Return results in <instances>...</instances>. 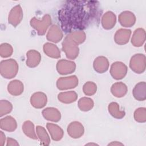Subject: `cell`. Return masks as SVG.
<instances>
[{
    "mask_svg": "<svg viewBox=\"0 0 146 146\" xmlns=\"http://www.w3.org/2000/svg\"><path fill=\"white\" fill-rule=\"evenodd\" d=\"M102 14L98 1H66L58 12V19L65 33L84 30L98 22Z\"/></svg>",
    "mask_w": 146,
    "mask_h": 146,
    "instance_id": "1",
    "label": "cell"
},
{
    "mask_svg": "<svg viewBox=\"0 0 146 146\" xmlns=\"http://www.w3.org/2000/svg\"><path fill=\"white\" fill-rule=\"evenodd\" d=\"M18 70L17 62L13 59L4 60L1 62L0 72L6 79H11L16 76Z\"/></svg>",
    "mask_w": 146,
    "mask_h": 146,
    "instance_id": "2",
    "label": "cell"
},
{
    "mask_svg": "<svg viewBox=\"0 0 146 146\" xmlns=\"http://www.w3.org/2000/svg\"><path fill=\"white\" fill-rule=\"evenodd\" d=\"M51 22V17L49 14H46L42 18V21L36 19L35 17L33 18L30 21V25L38 31V35H43L46 33Z\"/></svg>",
    "mask_w": 146,
    "mask_h": 146,
    "instance_id": "3",
    "label": "cell"
},
{
    "mask_svg": "<svg viewBox=\"0 0 146 146\" xmlns=\"http://www.w3.org/2000/svg\"><path fill=\"white\" fill-rule=\"evenodd\" d=\"M129 67L137 74H141L145 70V56L144 54H137L131 59Z\"/></svg>",
    "mask_w": 146,
    "mask_h": 146,
    "instance_id": "4",
    "label": "cell"
},
{
    "mask_svg": "<svg viewBox=\"0 0 146 146\" xmlns=\"http://www.w3.org/2000/svg\"><path fill=\"white\" fill-rule=\"evenodd\" d=\"M62 50L65 52L68 59H74L78 56L79 50L77 44L66 36L62 43Z\"/></svg>",
    "mask_w": 146,
    "mask_h": 146,
    "instance_id": "5",
    "label": "cell"
},
{
    "mask_svg": "<svg viewBox=\"0 0 146 146\" xmlns=\"http://www.w3.org/2000/svg\"><path fill=\"white\" fill-rule=\"evenodd\" d=\"M127 72V66L120 62L113 63L111 66L110 74L113 79L119 80L124 78Z\"/></svg>",
    "mask_w": 146,
    "mask_h": 146,
    "instance_id": "6",
    "label": "cell"
},
{
    "mask_svg": "<svg viewBox=\"0 0 146 146\" xmlns=\"http://www.w3.org/2000/svg\"><path fill=\"white\" fill-rule=\"evenodd\" d=\"M78 84V79L75 75L68 77H62L57 80L56 86L60 90L75 88Z\"/></svg>",
    "mask_w": 146,
    "mask_h": 146,
    "instance_id": "7",
    "label": "cell"
},
{
    "mask_svg": "<svg viewBox=\"0 0 146 146\" xmlns=\"http://www.w3.org/2000/svg\"><path fill=\"white\" fill-rule=\"evenodd\" d=\"M75 62L64 59L59 60L56 64V70L59 74L62 75L71 74L75 71Z\"/></svg>",
    "mask_w": 146,
    "mask_h": 146,
    "instance_id": "8",
    "label": "cell"
},
{
    "mask_svg": "<svg viewBox=\"0 0 146 146\" xmlns=\"http://www.w3.org/2000/svg\"><path fill=\"white\" fill-rule=\"evenodd\" d=\"M23 17V12L19 5L14 6L10 11L8 21L14 27H16L22 21Z\"/></svg>",
    "mask_w": 146,
    "mask_h": 146,
    "instance_id": "9",
    "label": "cell"
},
{
    "mask_svg": "<svg viewBox=\"0 0 146 146\" xmlns=\"http://www.w3.org/2000/svg\"><path fill=\"white\" fill-rule=\"evenodd\" d=\"M136 21V17L133 13L125 11L119 15V22L123 27H131L134 25Z\"/></svg>",
    "mask_w": 146,
    "mask_h": 146,
    "instance_id": "10",
    "label": "cell"
},
{
    "mask_svg": "<svg viewBox=\"0 0 146 146\" xmlns=\"http://www.w3.org/2000/svg\"><path fill=\"white\" fill-rule=\"evenodd\" d=\"M68 134L72 138L80 137L84 133V127L78 121H74L70 124L67 127Z\"/></svg>",
    "mask_w": 146,
    "mask_h": 146,
    "instance_id": "11",
    "label": "cell"
},
{
    "mask_svg": "<svg viewBox=\"0 0 146 146\" xmlns=\"http://www.w3.org/2000/svg\"><path fill=\"white\" fill-rule=\"evenodd\" d=\"M47 96L44 93L37 92L34 93L30 98L31 105L36 108H41L44 107L47 103Z\"/></svg>",
    "mask_w": 146,
    "mask_h": 146,
    "instance_id": "12",
    "label": "cell"
},
{
    "mask_svg": "<svg viewBox=\"0 0 146 146\" xmlns=\"http://www.w3.org/2000/svg\"><path fill=\"white\" fill-rule=\"evenodd\" d=\"M131 34V31L130 30L120 29L117 30L115 33V41L118 44H125L128 42Z\"/></svg>",
    "mask_w": 146,
    "mask_h": 146,
    "instance_id": "13",
    "label": "cell"
},
{
    "mask_svg": "<svg viewBox=\"0 0 146 146\" xmlns=\"http://www.w3.org/2000/svg\"><path fill=\"white\" fill-rule=\"evenodd\" d=\"M27 60H26V65L29 67L33 68L37 66L40 62L41 56L40 53L35 50H29L27 54Z\"/></svg>",
    "mask_w": 146,
    "mask_h": 146,
    "instance_id": "14",
    "label": "cell"
},
{
    "mask_svg": "<svg viewBox=\"0 0 146 146\" xmlns=\"http://www.w3.org/2000/svg\"><path fill=\"white\" fill-rule=\"evenodd\" d=\"M93 66L95 71L99 73H103L108 69V60L107 58L104 56H98L95 59Z\"/></svg>",
    "mask_w": 146,
    "mask_h": 146,
    "instance_id": "15",
    "label": "cell"
},
{
    "mask_svg": "<svg viewBox=\"0 0 146 146\" xmlns=\"http://www.w3.org/2000/svg\"><path fill=\"white\" fill-rule=\"evenodd\" d=\"M42 115L45 119L58 122L60 120L61 115L58 109L53 107H48L42 111Z\"/></svg>",
    "mask_w": 146,
    "mask_h": 146,
    "instance_id": "16",
    "label": "cell"
},
{
    "mask_svg": "<svg viewBox=\"0 0 146 146\" xmlns=\"http://www.w3.org/2000/svg\"><path fill=\"white\" fill-rule=\"evenodd\" d=\"M63 38V33L57 25H53L49 29L46 36L48 40L58 43Z\"/></svg>",
    "mask_w": 146,
    "mask_h": 146,
    "instance_id": "17",
    "label": "cell"
},
{
    "mask_svg": "<svg viewBox=\"0 0 146 146\" xmlns=\"http://www.w3.org/2000/svg\"><path fill=\"white\" fill-rule=\"evenodd\" d=\"M116 20L115 14L112 11H107L102 17V25L104 29H111L115 25Z\"/></svg>",
    "mask_w": 146,
    "mask_h": 146,
    "instance_id": "18",
    "label": "cell"
},
{
    "mask_svg": "<svg viewBox=\"0 0 146 146\" xmlns=\"http://www.w3.org/2000/svg\"><path fill=\"white\" fill-rule=\"evenodd\" d=\"M17 127L15 120L11 116H7L1 119V128L3 130L13 132L16 129Z\"/></svg>",
    "mask_w": 146,
    "mask_h": 146,
    "instance_id": "19",
    "label": "cell"
},
{
    "mask_svg": "<svg viewBox=\"0 0 146 146\" xmlns=\"http://www.w3.org/2000/svg\"><path fill=\"white\" fill-rule=\"evenodd\" d=\"M145 40V32L143 29L139 28L134 31L131 43L135 47L141 46Z\"/></svg>",
    "mask_w": 146,
    "mask_h": 146,
    "instance_id": "20",
    "label": "cell"
},
{
    "mask_svg": "<svg viewBox=\"0 0 146 146\" xmlns=\"http://www.w3.org/2000/svg\"><path fill=\"white\" fill-rule=\"evenodd\" d=\"M133 95L139 101H143L146 98L145 82H140L136 84L133 89Z\"/></svg>",
    "mask_w": 146,
    "mask_h": 146,
    "instance_id": "21",
    "label": "cell"
},
{
    "mask_svg": "<svg viewBox=\"0 0 146 146\" xmlns=\"http://www.w3.org/2000/svg\"><path fill=\"white\" fill-rule=\"evenodd\" d=\"M7 90L8 92L12 95H19L23 92V84L20 80H12L8 84Z\"/></svg>",
    "mask_w": 146,
    "mask_h": 146,
    "instance_id": "22",
    "label": "cell"
},
{
    "mask_svg": "<svg viewBox=\"0 0 146 146\" xmlns=\"http://www.w3.org/2000/svg\"><path fill=\"white\" fill-rule=\"evenodd\" d=\"M47 128L51 136L52 140L58 141L62 138L63 131L59 126L56 124L47 123Z\"/></svg>",
    "mask_w": 146,
    "mask_h": 146,
    "instance_id": "23",
    "label": "cell"
},
{
    "mask_svg": "<svg viewBox=\"0 0 146 146\" xmlns=\"http://www.w3.org/2000/svg\"><path fill=\"white\" fill-rule=\"evenodd\" d=\"M111 93L117 98L124 96L127 92V86L122 82H117L112 84L111 88Z\"/></svg>",
    "mask_w": 146,
    "mask_h": 146,
    "instance_id": "24",
    "label": "cell"
},
{
    "mask_svg": "<svg viewBox=\"0 0 146 146\" xmlns=\"http://www.w3.org/2000/svg\"><path fill=\"white\" fill-rule=\"evenodd\" d=\"M44 52L49 57L59 58L60 57V51L58 47L52 43H46L43 45Z\"/></svg>",
    "mask_w": 146,
    "mask_h": 146,
    "instance_id": "25",
    "label": "cell"
},
{
    "mask_svg": "<svg viewBox=\"0 0 146 146\" xmlns=\"http://www.w3.org/2000/svg\"><path fill=\"white\" fill-rule=\"evenodd\" d=\"M77 94L72 91L60 92L58 96L59 100L64 103H71L74 102L77 99Z\"/></svg>",
    "mask_w": 146,
    "mask_h": 146,
    "instance_id": "26",
    "label": "cell"
},
{
    "mask_svg": "<svg viewBox=\"0 0 146 146\" xmlns=\"http://www.w3.org/2000/svg\"><path fill=\"white\" fill-rule=\"evenodd\" d=\"M108 109L109 112L113 117L120 119L125 116V112L119 110V106L116 102H112L109 104Z\"/></svg>",
    "mask_w": 146,
    "mask_h": 146,
    "instance_id": "27",
    "label": "cell"
},
{
    "mask_svg": "<svg viewBox=\"0 0 146 146\" xmlns=\"http://www.w3.org/2000/svg\"><path fill=\"white\" fill-rule=\"evenodd\" d=\"M22 130L25 134L31 139H37L38 137L34 131V125L33 123L29 121H26L22 125Z\"/></svg>",
    "mask_w": 146,
    "mask_h": 146,
    "instance_id": "28",
    "label": "cell"
},
{
    "mask_svg": "<svg viewBox=\"0 0 146 146\" xmlns=\"http://www.w3.org/2000/svg\"><path fill=\"white\" fill-rule=\"evenodd\" d=\"M66 36L77 45L82 43L86 39V34L83 31H73Z\"/></svg>",
    "mask_w": 146,
    "mask_h": 146,
    "instance_id": "29",
    "label": "cell"
},
{
    "mask_svg": "<svg viewBox=\"0 0 146 146\" xmlns=\"http://www.w3.org/2000/svg\"><path fill=\"white\" fill-rule=\"evenodd\" d=\"M78 107L81 111H88L94 107V102L91 98L83 97L79 99L78 102Z\"/></svg>",
    "mask_w": 146,
    "mask_h": 146,
    "instance_id": "30",
    "label": "cell"
},
{
    "mask_svg": "<svg viewBox=\"0 0 146 146\" xmlns=\"http://www.w3.org/2000/svg\"><path fill=\"white\" fill-rule=\"evenodd\" d=\"M36 130L38 136L39 137L40 140L42 141V144L48 145L50 144V140L45 128L43 127L38 125L36 127Z\"/></svg>",
    "mask_w": 146,
    "mask_h": 146,
    "instance_id": "31",
    "label": "cell"
},
{
    "mask_svg": "<svg viewBox=\"0 0 146 146\" xmlns=\"http://www.w3.org/2000/svg\"><path fill=\"white\" fill-rule=\"evenodd\" d=\"M0 116H2L10 113L13 109V106L10 102L6 100H1L0 103Z\"/></svg>",
    "mask_w": 146,
    "mask_h": 146,
    "instance_id": "32",
    "label": "cell"
},
{
    "mask_svg": "<svg viewBox=\"0 0 146 146\" xmlns=\"http://www.w3.org/2000/svg\"><path fill=\"white\" fill-rule=\"evenodd\" d=\"M13 47L8 43H2L1 44L0 54L2 58H7L13 54Z\"/></svg>",
    "mask_w": 146,
    "mask_h": 146,
    "instance_id": "33",
    "label": "cell"
},
{
    "mask_svg": "<svg viewBox=\"0 0 146 146\" xmlns=\"http://www.w3.org/2000/svg\"><path fill=\"white\" fill-rule=\"evenodd\" d=\"M83 92L86 95H92L97 90L96 85L92 82H87L83 86Z\"/></svg>",
    "mask_w": 146,
    "mask_h": 146,
    "instance_id": "34",
    "label": "cell"
},
{
    "mask_svg": "<svg viewBox=\"0 0 146 146\" xmlns=\"http://www.w3.org/2000/svg\"><path fill=\"white\" fill-rule=\"evenodd\" d=\"M135 120L137 122H145V108H139L134 112Z\"/></svg>",
    "mask_w": 146,
    "mask_h": 146,
    "instance_id": "35",
    "label": "cell"
},
{
    "mask_svg": "<svg viewBox=\"0 0 146 146\" xmlns=\"http://www.w3.org/2000/svg\"><path fill=\"white\" fill-rule=\"evenodd\" d=\"M7 145H19V144L17 142V141L12 138H7Z\"/></svg>",
    "mask_w": 146,
    "mask_h": 146,
    "instance_id": "36",
    "label": "cell"
},
{
    "mask_svg": "<svg viewBox=\"0 0 146 146\" xmlns=\"http://www.w3.org/2000/svg\"><path fill=\"white\" fill-rule=\"evenodd\" d=\"M1 138H0V140H1V145H3L4 144V142L5 141V135L3 134L2 131H1Z\"/></svg>",
    "mask_w": 146,
    "mask_h": 146,
    "instance_id": "37",
    "label": "cell"
},
{
    "mask_svg": "<svg viewBox=\"0 0 146 146\" xmlns=\"http://www.w3.org/2000/svg\"><path fill=\"white\" fill-rule=\"evenodd\" d=\"M123 145V144H122V143H116L114 142V143H110V144H108V145Z\"/></svg>",
    "mask_w": 146,
    "mask_h": 146,
    "instance_id": "38",
    "label": "cell"
},
{
    "mask_svg": "<svg viewBox=\"0 0 146 146\" xmlns=\"http://www.w3.org/2000/svg\"><path fill=\"white\" fill-rule=\"evenodd\" d=\"M86 145H98V144H95V143H94H94H88V144H86Z\"/></svg>",
    "mask_w": 146,
    "mask_h": 146,
    "instance_id": "39",
    "label": "cell"
}]
</instances>
